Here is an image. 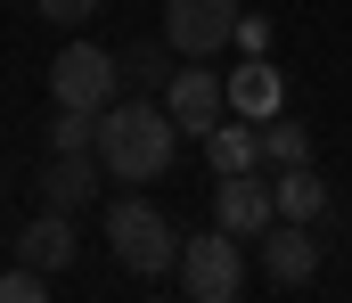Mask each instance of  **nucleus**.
Returning a JSON list of instances; mask_svg holds the SVG:
<instances>
[{
    "instance_id": "f03ea898",
    "label": "nucleus",
    "mask_w": 352,
    "mask_h": 303,
    "mask_svg": "<svg viewBox=\"0 0 352 303\" xmlns=\"http://www.w3.org/2000/svg\"><path fill=\"white\" fill-rule=\"evenodd\" d=\"M107 246H115V262L140 271V279L180 271V229H173L148 197H115V205H107Z\"/></svg>"
},
{
    "instance_id": "f3484780",
    "label": "nucleus",
    "mask_w": 352,
    "mask_h": 303,
    "mask_svg": "<svg viewBox=\"0 0 352 303\" xmlns=\"http://www.w3.org/2000/svg\"><path fill=\"white\" fill-rule=\"evenodd\" d=\"M0 303H50V287H41V271H25V262H16V271L0 279Z\"/></svg>"
},
{
    "instance_id": "dca6fc26",
    "label": "nucleus",
    "mask_w": 352,
    "mask_h": 303,
    "mask_svg": "<svg viewBox=\"0 0 352 303\" xmlns=\"http://www.w3.org/2000/svg\"><path fill=\"white\" fill-rule=\"evenodd\" d=\"M164 49H173V41H164ZM164 49H156V41H140V49L123 58V74H131V82H148V91H164V82H173V66H164Z\"/></svg>"
},
{
    "instance_id": "4468645a",
    "label": "nucleus",
    "mask_w": 352,
    "mask_h": 303,
    "mask_svg": "<svg viewBox=\"0 0 352 303\" xmlns=\"http://www.w3.org/2000/svg\"><path fill=\"white\" fill-rule=\"evenodd\" d=\"M263 156L278 164V172H287V164H311V131H303L295 115H270L263 123Z\"/></svg>"
},
{
    "instance_id": "423d86ee",
    "label": "nucleus",
    "mask_w": 352,
    "mask_h": 303,
    "mask_svg": "<svg viewBox=\"0 0 352 303\" xmlns=\"http://www.w3.org/2000/svg\"><path fill=\"white\" fill-rule=\"evenodd\" d=\"M164 106H173V123H180V131H197V139H205V131L230 115V82H221L205 58H188L173 82H164Z\"/></svg>"
},
{
    "instance_id": "ddd939ff",
    "label": "nucleus",
    "mask_w": 352,
    "mask_h": 303,
    "mask_svg": "<svg viewBox=\"0 0 352 303\" xmlns=\"http://www.w3.org/2000/svg\"><path fill=\"white\" fill-rule=\"evenodd\" d=\"M270 189H278V221H320V213H328V181H320L311 164H287Z\"/></svg>"
},
{
    "instance_id": "0eeeda50",
    "label": "nucleus",
    "mask_w": 352,
    "mask_h": 303,
    "mask_svg": "<svg viewBox=\"0 0 352 303\" xmlns=\"http://www.w3.org/2000/svg\"><path fill=\"white\" fill-rule=\"evenodd\" d=\"M213 221L230 238H263L270 221H278V189H270L263 172H230V181H213Z\"/></svg>"
},
{
    "instance_id": "39448f33",
    "label": "nucleus",
    "mask_w": 352,
    "mask_h": 303,
    "mask_svg": "<svg viewBox=\"0 0 352 303\" xmlns=\"http://www.w3.org/2000/svg\"><path fill=\"white\" fill-rule=\"evenodd\" d=\"M238 0H164V41L173 58H213L221 41H238Z\"/></svg>"
},
{
    "instance_id": "6ab92c4d",
    "label": "nucleus",
    "mask_w": 352,
    "mask_h": 303,
    "mask_svg": "<svg viewBox=\"0 0 352 303\" xmlns=\"http://www.w3.org/2000/svg\"><path fill=\"white\" fill-rule=\"evenodd\" d=\"M33 8H41L50 25H90V16H98V0H33Z\"/></svg>"
},
{
    "instance_id": "20e7f679",
    "label": "nucleus",
    "mask_w": 352,
    "mask_h": 303,
    "mask_svg": "<svg viewBox=\"0 0 352 303\" xmlns=\"http://www.w3.org/2000/svg\"><path fill=\"white\" fill-rule=\"evenodd\" d=\"M123 91V58L115 49H98V41H66L58 58H50V99L58 106H90V115H107Z\"/></svg>"
},
{
    "instance_id": "6e6552de",
    "label": "nucleus",
    "mask_w": 352,
    "mask_h": 303,
    "mask_svg": "<svg viewBox=\"0 0 352 303\" xmlns=\"http://www.w3.org/2000/svg\"><path fill=\"white\" fill-rule=\"evenodd\" d=\"M74 254H82V238H74V213H66V205H41V213L16 229V262L41 271V279H58Z\"/></svg>"
},
{
    "instance_id": "9d476101",
    "label": "nucleus",
    "mask_w": 352,
    "mask_h": 303,
    "mask_svg": "<svg viewBox=\"0 0 352 303\" xmlns=\"http://www.w3.org/2000/svg\"><path fill=\"white\" fill-rule=\"evenodd\" d=\"M230 115H246V123L287 115V74H278L270 58H238V74H230Z\"/></svg>"
},
{
    "instance_id": "1a4fd4ad",
    "label": "nucleus",
    "mask_w": 352,
    "mask_h": 303,
    "mask_svg": "<svg viewBox=\"0 0 352 303\" xmlns=\"http://www.w3.org/2000/svg\"><path fill=\"white\" fill-rule=\"evenodd\" d=\"M263 271L278 279V287H311V271H320L311 221H270V229H263Z\"/></svg>"
},
{
    "instance_id": "f8f14e48",
    "label": "nucleus",
    "mask_w": 352,
    "mask_h": 303,
    "mask_svg": "<svg viewBox=\"0 0 352 303\" xmlns=\"http://www.w3.org/2000/svg\"><path fill=\"white\" fill-rule=\"evenodd\" d=\"M205 156H213V181H230V172H263L270 156H263V123H213L205 131Z\"/></svg>"
},
{
    "instance_id": "2eb2a0df",
    "label": "nucleus",
    "mask_w": 352,
    "mask_h": 303,
    "mask_svg": "<svg viewBox=\"0 0 352 303\" xmlns=\"http://www.w3.org/2000/svg\"><path fill=\"white\" fill-rule=\"evenodd\" d=\"M98 148V115L90 106H58V123H50V156H82Z\"/></svg>"
},
{
    "instance_id": "f257e3e1",
    "label": "nucleus",
    "mask_w": 352,
    "mask_h": 303,
    "mask_svg": "<svg viewBox=\"0 0 352 303\" xmlns=\"http://www.w3.org/2000/svg\"><path fill=\"white\" fill-rule=\"evenodd\" d=\"M180 156V123L164 99H115L107 115H98V164L115 172V181H164Z\"/></svg>"
},
{
    "instance_id": "aec40b11",
    "label": "nucleus",
    "mask_w": 352,
    "mask_h": 303,
    "mask_svg": "<svg viewBox=\"0 0 352 303\" xmlns=\"http://www.w3.org/2000/svg\"><path fill=\"white\" fill-rule=\"evenodd\" d=\"M0 181H8V164H0Z\"/></svg>"
},
{
    "instance_id": "9b49d317",
    "label": "nucleus",
    "mask_w": 352,
    "mask_h": 303,
    "mask_svg": "<svg viewBox=\"0 0 352 303\" xmlns=\"http://www.w3.org/2000/svg\"><path fill=\"white\" fill-rule=\"evenodd\" d=\"M98 172H107L98 148H82V156H50V164H41V205H66V213L90 205V197H98Z\"/></svg>"
},
{
    "instance_id": "7ed1b4c3",
    "label": "nucleus",
    "mask_w": 352,
    "mask_h": 303,
    "mask_svg": "<svg viewBox=\"0 0 352 303\" xmlns=\"http://www.w3.org/2000/svg\"><path fill=\"white\" fill-rule=\"evenodd\" d=\"M180 287H188V303H238L246 295V254H238V238L221 221L180 238Z\"/></svg>"
},
{
    "instance_id": "a211bd4d",
    "label": "nucleus",
    "mask_w": 352,
    "mask_h": 303,
    "mask_svg": "<svg viewBox=\"0 0 352 303\" xmlns=\"http://www.w3.org/2000/svg\"><path fill=\"white\" fill-rule=\"evenodd\" d=\"M238 58H270V16H238Z\"/></svg>"
}]
</instances>
